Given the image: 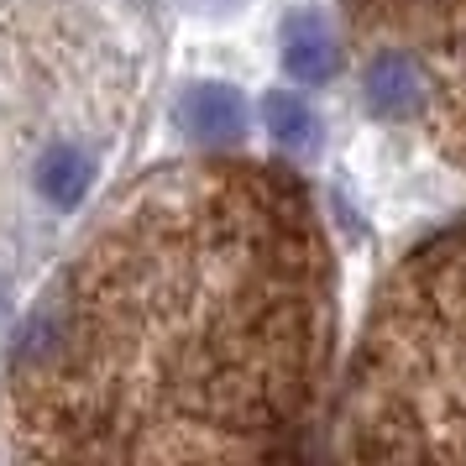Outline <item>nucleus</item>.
Listing matches in <instances>:
<instances>
[{"label":"nucleus","instance_id":"obj_1","mask_svg":"<svg viewBox=\"0 0 466 466\" xmlns=\"http://www.w3.org/2000/svg\"><path fill=\"white\" fill-rule=\"evenodd\" d=\"M178 127L205 147H231L247 131V100L226 79H199L178 95Z\"/></svg>","mask_w":466,"mask_h":466},{"label":"nucleus","instance_id":"obj_2","mask_svg":"<svg viewBox=\"0 0 466 466\" xmlns=\"http://www.w3.org/2000/svg\"><path fill=\"white\" fill-rule=\"evenodd\" d=\"M361 100L378 121H414L424 110V74L409 53H378L361 74Z\"/></svg>","mask_w":466,"mask_h":466},{"label":"nucleus","instance_id":"obj_3","mask_svg":"<svg viewBox=\"0 0 466 466\" xmlns=\"http://www.w3.org/2000/svg\"><path fill=\"white\" fill-rule=\"evenodd\" d=\"M278 37H283V74L294 85H330L340 74V47L315 11L283 16V32Z\"/></svg>","mask_w":466,"mask_h":466},{"label":"nucleus","instance_id":"obj_4","mask_svg":"<svg viewBox=\"0 0 466 466\" xmlns=\"http://www.w3.org/2000/svg\"><path fill=\"white\" fill-rule=\"evenodd\" d=\"M89 184H95V157L79 152V147H53L43 163H37V189H43V199L58 205V210H79Z\"/></svg>","mask_w":466,"mask_h":466},{"label":"nucleus","instance_id":"obj_5","mask_svg":"<svg viewBox=\"0 0 466 466\" xmlns=\"http://www.w3.org/2000/svg\"><path fill=\"white\" fill-rule=\"evenodd\" d=\"M262 121H268V131H273V142L283 152H315L319 116L309 110L304 95H294V89H273V95L262 100Z\"/></svg>","mask_w":466,"mask_h":466},{"label":"nucleus","instance_id":"obj_6","mask_svg":"<svg viewBox=\"0 0 466 466\" xmlns=\"http://www.w3.org/2000/svg\"><path fill=\"white\" fill-rule=\"evenodd\" d=\"M461 357H466V340H461Z\"/></svg>","mask_w":466,"mask_h":466}]
</instances>
